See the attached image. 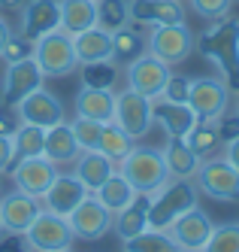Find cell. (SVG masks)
I'll return each instance as SVG.
<instances>
[{
	"instance_id": "6da1fadb",
	"label": "cell",
	"mask_w": 239,
	"mask_h": 252,
	"mask_svg": "<svg viewBox=\"0 0 239 252\" xmlns=\"http://www.w3.org/2000/svg\"><path fill=\"white\" fill-rule=\"evenodd\" d=\"M194 49L221 70V79L230 88V94L239 92V22L218 19L209 31L194 37Z\"/></svg>"
},
{
	"instance_id": "7a4b0ae2",
	"label": "cell",
	"mask_w": 239,
	"mask_h": 252,
	"mask_svg": "<svg viewBox=\"0 0 239 252\" xmlns=\"http://www.w3.org/2000/svg\"><path fill=\"white\" fill-rule=\"evenodd\" d=\"M118 170L133 186V191H145V194H155L160 186L170 183L167 164H163V152L152 149V146H133L118 161Z\"/></svg>"
},
{
	"instance_id": "3957f363",
	"label": "cell",
	"mask_w": 239,
	"mask_h": 252,
	"mask_svg": "<svg viewBox=\"0 0 239 252\" xmlns=\"http://www.w3.org/2000/svg\"><path fill=\"white\" fill-rule=\"evenodd\" d=\"M197 186L194 179H170L167 186H160L152 194V207H149V228L155 231H167L182 213H188L197 207Z\"/></svg>"
},
{
	"instance_id": "277c9868",
	"label": "cell",
	"mask_w": 239,
	"mask_h": 252,
	"mask_svg": "<svg viewBox=\"0 0 239 252\" xmlns=\"http://www.w3.org/2000/svg\"><path fill=\"white\" fill-rule=\"evenodd\" d=\"M33 61L40 64L43 76H70V73L79 70L73 37L64 33L61 28L43 33L40 40H33Z\"/></svg>"
},
{
	"instance_id": "5b68a950",
	"label": "cell",
	"mask_w": 239,
	"mask_h": 252,
	"mask_svg": "<svg viewBox=\"0 0 239 252\" xmlns=\"http://www.w3.org/2000/svg\"><path fill=\"white\" fill-rule=\"evenodd\" d=\"M194 186H197V191L212 197V201H221V204L239 201V173L224 155L200 161V167L194 173Z\"/></svg>"
},
{
	"instance_id": "8992f818",
	"label": "cell",
	"mask_w": 239,
	"mask_h": 252,
	"mask_svg": "<svg viewBox=\"0 0 239 252\" xmlns=\"http://www.w3.org/2000/svg\"><path fill=\"white\" fill-rule=\"evenodd\" d=\"M145 52H152L163 64L176 67L194 52V33L185 22L182 25H155L145 31Z\"/></svg>"
},
{
	"instance_id": "52a82bcc",
	"label": "cell",
	"mask_w": 239,
	"mask_h": 252,
	"mask_svg": "<svg viewBox=\"0 0 239 252\" xmlns=\"http://www.w3.org/2000/svg\"><path fill=\"white\" fill-rule=\"evenodd\" d=\"M25 237L30 243V249H40V252H61L73 246V228L67 222V216H58L52 210H40L36 219L27 225Z\"/></svg>"
},
{
	"instance_id": "ba28073f",
	"label": "cell",
	"mask_w": 239,
	"mask_h": 252,
	"mask_svg": "<svg viewBox=\"0 0 239 252\" xmlns=\"http://www.w3.org/2000/svg\"><path fill=\"white\" fill-rule=\"evenodd\" d=\"M127 88H133L136 94L142 97H160L163 94V85H167V79L173 76V67L163 64L160 58H155L152 52H142V55H136L133 61H127Z\"/></svg>"
},
{
	"instance_id": "9c48e42d",
	"label": "cell",
	"mask_w": 239,
	"mask_h": 252,
	"mask_svg": "<svg viewBox=\"0 0 239 252\" xmlns=\"http://www.w3.org/2000/svg\"><path fill=\"white\" fill-rule=\"evenodd\" d=\"M188 106L194 110L197 122H215L230 106V88L224 85V79H215V76L191 79Z\"/></svg>"
},
{
	"instance_id": "30bf717a",
	"label": "cell",
	"mask_w": 239,
	"mask_h": 252,
	"mask_svg": "<svg viewBox=\"0 0 239 252\" xmlns=\"http://www.w3.org/2000/svg\"><path fill=\"white\" fill-rule=\"evenodd\" d=\"M43 70L33 61V55L6 64V76H3V88H0V106H18L30 92L43 85Z\"/></svg>"
},
{
	"instance_id": "8fae6325",
	"label": "cell",
	"mask_w": 239,
	"mask_h": 252,
	"mask_svg": "<svg viewBox=\"0 0 239 252\" xmlns=\"http://www.w3.org/2000/svg\"><path fill=\"white\" fill-rule=\"evenodd\" d=\"M112 219L115 216L109 213L91 191L82 197V204L67 216V222L73 228V237H79V240H100V237H106V234L112 231Z\"/></svg>"
},
{
	"instance_id": "7c38bea8",
	"label": "cell",
	"mask_w": 239,
	"mask_h": 252,
	"mask_svg": "<svg viewBox=\"0 0 239 252\" xmlns=\"http://www.w3.org/2000/svg\"><path fill=\"white\" fill-rule=\"evenodd\" d=\"M115 125L124 128L133 140L149 134V128H152V100L136 94L133 88H124L121 94H115Z\"/></svg>"
},
{
	"instance_id": "4fadbf2b",
	"label": "cell",
	"mask_w": 239,
	"mask_h": 252,
	"mask_svg": "<svg viewBox=\"0 0 239 252\" xmlns=\"http://www.w3.org/2000/svg\"><path fill=\"white\" fill-rule=\"evenodd\" d=\"M61 28V0H25L22 6V37L40 40L43 33Z\"/></svg>"
},
{
	"instance_id": "5bb4252c",
	"label": "cell",
	"mask_w": 239,
	"mask_h": 252,
	"mask_svg": "<svg viewBox=\"0 0 239 252\" xmlns=\"http://www.w3.org/2000/svg\"><path fill=\"white\" fill-rule=\"evenodd\" d=\"M9 176L15 179V189H22L33 197H43L52 189L54 176H58V164H52L46 155H36V158H25Z\"/></svg>"
},
{
	"instance_id": "9a60e30c",
	"label": "cell",
	"mask_w": 239,
	"mask_h": 252,
	"mask_svg": "<svg viewBox=\"0 0 239 252\" xmlns=\"http://www.w3.org/2000/svg\"><path fill=\"white\" fill-rule=\"evenodd\" d=\"M40 210H43L40 197H33V194H27L22 189L3 194L0 197V222H3V231H22L25 234Z\"/></svg>"
},
{
	"instance_id": "2e32d148",
	"label": "cell",
	"mask_w": 239,
	"mask_h": 252,
	"mask_svg": "<svg viewBox=\"0 0 239 252\" xmlns=\"http://www.w3.org/2000/svg\"><path fill=\"white\" fill-rule=\"evenodd\" d=\"M127 6H131V22H136L142 28L182 25L185 22L182 0H127Z\"/></svg>"
},
{
	"instance_id": "e0dca14e",
	"label": "cell",
	"mask_w": 239,
	"mask_h": 252,
	"mask_svg": "<svg viewBox=\"0 0 239 252\" xmlns=\"http://www.w3.org/2000/svg\"><path fill=\"white\" fill-rule=\"evenodd\" d=\"M212 219L200 210V207H191L188 213H182L179 219L167 228L170 237L179 243V249H203L209 234H212Z\"/></svg>"
},
{
	"instance_id": "ac0fdd59",
	"label": "cell",
	"mask_w": 239,
	"mask_h": 252,
	"mask_svg": "<svg viewBox=\"0 0 239 252\" xmlns=\"http://www.w3.org/2000/svg\"><path fill=\"white\" fill-rule=\"evenodd\" d=\"M18 116H22V122H30V125H40V128H52V125L64 122V106L61 100L54 97L52 92H46V88L40 85L36 92H30L22 103L15 106Z\"/></svg>"
},
{
	"instance_id": "d6986e66",
	"label": "cell",
	"mask_w": 239,
	"mask_h": 252,
	"mask_svg": "<svg viewBox=\"0 0 239 252\" xmlns=\"http://www.w3.org/2000/svg\"><path fill=\"white\" fill-rule=\"evenodd\" d=\"M152 122H158L167 137H188L191 128L197 125V116L188 103H173V100L155 97L152 100Z\"/></svg>"
},
{
	"instance_id": "ffe728a7",
	"label": "cell",
	"mask_w": 239,
	"mask_h": 252,
	"mask_svg": "<svg viewBox=\"0 0 239 252\" xmlns=\"http://www.w3.org/2000/svg\"><path fill=\"white\" fill-rule=\"evenodd\" d=\"M85 194H88L85 186L73 173H58V176H54V183H52V189L40 197V201H43V210H52V213H58V216H70L73 210L82 204Z\"/></svg>"
},
{
	"instance_id": "44dd1931",
	"label": "cell",
	"mask_w": 239,
	"mask_h": 252,
	"mask_svg": "<svg viewBox=\"0 0 239 252\" xmlns=\"http://www.w3.org/2000/svg\"><path fill=\"white\" fill-rule=\"evenodd\" d=\"M115 173V161L106 158L100 149H88V152H79V158L73 161V176L85 186V191L94 194L109 176Z\"/></svg>"
},
{
	"instance_id": "7402d4cb",
	"label": "cell",
	"mask_w": 239,
	"mask_h": 252,
	"mask_svg": "<svg viewBox=\"0 0 239 252\" xmlns=\"http://www.w3.org/2000/svg\"><path fill=\"white\" fill-rule=\"evenodd\" d=\"M73 106H76V116L94 119V122H100V125L115 122V92H112V88H91V85H82Z\"/></svg>"
},
{
	"instance_id": "603a6c76",
	"label": "cell",
	"mask_w": 239,
	"mask_h": 252,
	"mask_svg": "<svg viewBox=\"0 0 239 252\" xmlns=\"http://www.w3.org/2000/svg\"><path fill=\"white\" fill-rule=\"evenodd\" d=\"M149 207H152V194H145V191H136L133 194V201L127 204L124 210L115 213V219H112V231L124 240H131L136 237V234H142L145 228H149Z\"/></svg>"
},
{
	"instance_id": "cb8c5ba5",
	"label": "cell",
	"mask_w": 239,
	"mask_h": 252,
	"mask_svg": "<svg viewBox=\"0 0 239 252\" xmlns=\"http://www.w3.org/2000/svg\"><path fill=\"white\" fill-rule=\"evenodd\" d=\"M79 143L76 137H73V128H70V122H58V125H52V128H46V149L43 155L52 161V164H73V161L79 158Z\"/></svg>"
},
{
	"instance_id": "d4e9b609",
	"label": "cell",
	"mask_w": 239,
	"mask_h": 252,
	"mask_svg": "<svg viewBox=\"0 0 239 252\" xmlns=\"http://www.w3.org/2000/svg\"><path fill=\"white\" fill-rule=\"evenodd\" d=\"M160 152H163V164H167L170 179H191L197 173V167H200V161H203L188 146L185 137H170L167 149H160Z\"/></svg>"
},
{
	"instance_id": "484cf974",
	"label": "cell",
	"mask_w": 239,
	"mask_h": 252,
	"mask_svg": "<svg viewBox=\"0 0 239 252\" xmlns=\"http://www.w3.org/2000/svg\"><path fill=\"white\" fill-rule=\"evenodd\" d=\"M79 64H94V61H112V33L103 28H88L73 37Z\"/></svg>"
},
{
	"instance_id": "4316f807",
	"label": "cell",
	"mask_w": 239,
	"mask_h": 252,
	"mask_svg": "<svg viewBox=\"0 0 239 252\" xmlns=\"http://www.w3.org/2000/svg\"><path fill=\"white\" fill-rule=\"evenodd\" d=\"M43 149H46V128L30 125V122H22V125H18V131L12 134V158H9L6 173H12L25 158L43 155Z\"/></svg>"
},
{
	"instance_id": "83f0119b",
	"label": "cell",
	"mask_w": 239,
	"mask_h": 252,
	"mask_svg": "<svg viewBox=\"0 0 239 252\" xmlns=\"http://www.w3.org/2000/svg\"><path fill=\"white\" fill-rule=\"evenodd\" d=\"M97 25V0H61V31L76 37Z\"/></svg>"
},
{
	"instance_id": "f1b7e54d",
	"label": "cell",
	"mask_w": 239,
	"mask_h": 252,
	"mask_svg": "<svg viewBox=\"0 0 239 252\" xmlns=\"http://www.w3.org/2000/svg\"><path fill=\"white\" fill-rule=\"evenodd\" d=\"M133 194H136V191H133V186L121 176V170H118V167H115V173L109 176L106 183L94 191V197H97V201H100L109 213H112V216H115L118 210H124L127 204H131V201H133Z\"/></svg>"
},
{
	"instance_id": "f546056e",
	"label": "cell",
	"mask_w": 239,
	"mask_h": 252,
	"mask_svg": "<svg viewBox=\"0 0 239 252\" xmlns=\"http://www.w3.org/2000/svg\"><path fill=\"white\" fill-rule=\"evenodd\" d=\"M142 52H145V37L139 31H133L131 25H124L112 33V61L115 64H127L136 55H142Z\"/></svg>"
},
{
	"instance_id": "4dcf8cb0",
	"label": "cell",
	"mask_w": 239,
	"mask_h": 252,
	"mask_svg": "<svg viewBox=\"0 0 239 252\" xmlns=\"http://www.w3.org/2000/svg\"><path fill=\"white\" fill-rule=\"evenodd\" d=\"M106 158H112L115 161V167H118V161L133 149V137L127 134L124 128H118L115 122H106L103 125V131H100V146H97Z\"/></svg>"
},
{
	"instance_id": "1f68e13d",
	"label": "cell",
	"mask_w": 239,
	"mask_h": 252,
	"mask_svg": "<svg viewBox=\"0 0 239 252\" xmlns=\"http://www.w3.org/2000/svg\"><path fill=\"white\" fill-rule=\"evenodd\" d=\"M124 249H131V252H179V243L170 237V231L145 228L136 237L124 240Z\"/></svg>"
},
{
	"instance_id": "d6a6232c",
	"label": "cell",
	"mask_w": 239,
	"mask_h": 252,
	"mask_svg": "<svg viewBox=\"0 0 239 252\" xmlns=\"http://www.w3.org/2000/svg\"><path fill=\"white\" fill-rule=\"evenodd\" d=\"M124 25H131V6H127V0H97V28L115 33Z\"/></svg>"
},
{
	"instance_id": "836d02e7",
	"label": "cell",
	"mask_w": 239,
	"mask_h": 252,
	"mask_svg": "<svg viewBox=\"0 0 239 252\" xmlns=\"http://www.w3.org/2000/svg\"><path fill=\"white\" fill-rule=\"evenodd\" d=\"M79 67H82V85L112 88L118 82V64L115 61H94V64H79Z\"/></svg>"
},
{
	"instance_id": "e575fe53",
	"label": "cell",
	"mask_w": 239,
	"mask_h": 252,
	"mask_svg": "<svg viewBox=\"0 0 239 252\" xmlns=\"http://www.w3.org/2000/svg\"><path fill=\"white\" fill-rule=\"evenodd\" d=\"M185 140H188V146L200 158H206L209 152H215L218 146H221V137H218V131H215V122H197Z\"/></svg>"
},
{
	"instance_id": "d590c367",
	"label": "cell",
	"mask_w": 239,
	"mask_h": 252,
	"mask_svg": "<svg viewBox=\"0 0 239 252\" xmlns=\"http://www.w3.org/2000/svg\"><path fill=\"white\" fill-rule=\"evenodd\" d=\"M200 252H239V222L212 228L206 246L200 249Z\"/></svg>"
},
{
	"instance_id": "8d00e7d4",
	"label": "cell",
	"mask_w": 239,
	"mask_h": 252,
	"mask_svg": "<svg viewBox=\"0 0 239 252\" xmlns=\"http://www.w3.org/2000/svg\"><path fill=\"white\" fill-rule=\"evenodd\" d=\"M70 128H73V137H76V143H79V149H82V152L100 146V131H103V125H100V122L85 119V116H76V119L70 122Z\"/></svg>"
},
{
	"instance_id": "74e56055",
	"label": "cell",
	"mask_w": 239,
	"mask_h": 252,
	"mask_svg": "<svg viewBox=\"0 0 239 252\" xmlns=\"http://www.w3.org/2000/svg\"><path fill=\"white\" fill-rule=\"evenodd\" d=\"M191 9L200 15V19H209V22H218L230 12V3L233 0H188Z\"/></svg>"
},
{
	"instance_id": "f35d334b",
	"label": "cell",
	"mask_w": 239,
	"mask_h": 252,
	"mask_svg": "<svg viewBox=\"0 0 239 252\" xmlns=\"http://www.w3.org/2000/svg\"><path fill=\"white\" fill-rule=\"evenodd\" d=\"M27 55H33V43L25 40V37H18V33H12V37L6 40V46H3V52H0V58H3L6 64L22 61V58H27Z\"/></svg>"
},
{
	"instance_id": "ab89813d",
	"label": "cell",
	"mask_w": 239,
	"mask_h": 252,
	"mask_svg": "<svg viewBox=\"0 0 239 252\" xmlns=\"http://www.w3.org/2000/svg\"><path fill=\"white\" fill-rule=\"evenodd\" d=\"M215 131H218V137H221V143H230V140H236L239 137V110H227L215 119Z\"/></svg>"
},
{
	"instance_id": "60d3db41",
	"label": "cell",
	"mask_w": 239,
	"mask_h": 252,
	"mask_svg": "<svg viewBox=\"0 0 239 252\" xmlns=\"http://www.w3.org/2000/svg\"><path fill=\"white\" fill-rule=\"evenodd\" d=\"M188 94H191V79L188 76H170L160 97L173 100V103H188Z\"/></svg>"
},
{
	"instance_id": "b9f144b4",
	"label": "cell",
	"mask_w": 239,
	"mask_h": 252,
	"mask_svg": "<svg viewBox=\"0 0 239 252\" xmlns=\"http://www.w3.org/2000/svg\"><path fill=\"white\" fill-rule=\"evenodd\" d=\"M30 243L22 231H0V252H27Z\"/></svg>"
},
{
	"instance_id": "7bdbcfd3",
	"label": "cell",
	"mask_w": 239,
	"mask_h": 252,
	"mask_svg": "<svg viewBox=\"0 0 239 252\" xmlns=\"http://www.w3.org/2000/svg\"><path fill=\"white\" fill-rule=\"evenodd\" d=\"M18 125H22V116L15 106H0V137H12Z\"/></svg>"
},
{
	"instance_id": "ee69618b",
	"label": "cell",
	"mask_w": 239,
	"mask_h": 252,
	"mask_svg": "<svg viewBox=\"0 0 239 252\" xmlns=\"http://www.w3.org/2000/svg\"><path fill=\"white\" fill-rule=\"evenodd\" d=\"M12 158V137H0V173H6Z\"/></svg>"
},
{
	"instance_id": "f6af8a7d",
	"label": "cell",
	"mask_w": 239,
	"mask_h": 252,
	"mask_svg": "<svg viewBox=\"0 0 239 252\" xmlns=\"http://www.w3.org/2000/svg\"><path fill=\"white\" fill-rule=\"evenodd\" d=\"M224 158L230 161V164L236 167V173H239V137L227 143V149H224Z\"/></svg>"
},
{
	"instance_id": "bcb514c9",
	"label": "cell",
	"mask_w": 239,
	"mask_h": 252,
	"mask_svg": "<svg viewBox=\"0 0 239 252\" xmlns=\"http://www.w3.org/2000/svg\"><path fill=\"white\" fill-rule=\"evenodd\" d=\"M12 37V28H9V22L6 19H0V52H3V46H6V40Z\"/></svg>"
},
{
	"instance_id": "7dc6e473",
	"label": "cell",
	"mask_w": 239,
	"mask_h": 252,
	"mask_svg": "<svg viewBox=\"0 0 239 252\" xmlns=\"http://www.w3.org/2000/svg\"><path fill=\"white\" fill-rule=\"evenodd\" d=\"M22 6H25V0H0V9H6V12H15Z\"/></svg>"
},
{
	"instance_id": "c3c4849f",
	"label": "cell",
	"mask_w": 239,
	"mask_h": 252,
	"mask_svg": "<svg viewBox=\"0 0 239 252\" xmlns=\"http://www.w3.org/2000/svg\"><path fill=\"white\" fill-rule=\"evenodd\" d=\"M179 252H200V249H179Z\"/></svg>"
},
{
	"instance_id": "681fc988",
	"label": "cell",
	"mask_w": 239,
	"mask_h": 252,
	"mask_svg": "<svg viewBox=\"0 0 239 252\" xmlns=\"http://www.w3.org/2000/svg\"><path fill=\"white\" fill-rule=\"evenodd\" d=\"M236 110H239V92H236Z\"/></svg>"
},
{
	"instance_id": "f907efd6",
	"label": "cell",
	"mask_w": 239,
	"mask_h": 252,
	"mask_svg": "<svg viewBox=\"0 0 239 252\" xmlns=\"http://www.w3.org/2000/svg\"><path fill=\"white\" fill-rule=\"evenodd\" d=\"M27 252H40V249H27Z\"/></svg>"
},
{
	"instance_id": "816d5d0a",
	"label": "cell",
	"mask_w": 239,
	"mask_h": 252,
	"mask_svg": "<svg viewBox=\"0 0 239 252\" xmlns=\"http://www.w3.org/2000/svg\"><path fill=\"white\" fill-rule=\"evenodd\" d=\"M0 231H3V222H0Z\"/></svg>"
},
{
	"instance_id": "f5cc1de1",
	"label": "cell",
	"mask_w": 239,
	"mask_h": 252,
	"mask_svg": "<svg viewBox=\"0 0 239 252\" xmlns=\"http://www.w3.org/2000/svg\"><path fill=\"white\" fill-rule=\"evenodd\" d=\"M121 252H131V249H121Z\"/></svg>"
},
{
	"instance_id": "db71d44e",
	"label": "cell",
	"mask_w": 239,
	"mask_h": 252,
	"mask_svg": "<svg viewBox=\"0 0 239 252\" xmlns=\"http://www.w3.org/2000/svg\"><path fill=\"white\" fill-rule=\"evenodd\" d=\"M61 252H70V249H61Z\"/></svg>"
}]
</instances>
